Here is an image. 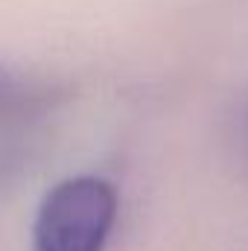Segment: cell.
Masks as SVG:
<instances>
[{
    "mask_svg": "<svg viewBox=\"0 0 248 251\" xmlns=\"http://www.w3.org/2000/svg\"><path fill=\"white\" fill-rule=\"evenodd\" d=\"M117 196L94 176L67 178L50 190L35 213L32 251H102L114 228Z\"/></svg>",
    "mask_w": 248,
    "mask_h": 251,
    "instance_id": "6da1fadb",
    "label": "cell"
}]
</instances>
